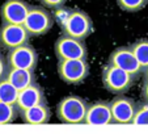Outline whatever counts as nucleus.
Wrapping results in <instances>:
<instances>
[{
    "label": "nucleus",
    "mask_w": 148,
    "mask_h": 134,
    "mask_svg": "<svg viewBox=\"0 0 148 134\" xmlns=\"http://www.w3.org/2000/svg\"><path fill=\"white\" fill-rule=\"evenodd\" d=\"M67 0H39V3L45 8H51V9H56L59 7H63L66 4Z\"/></svg>",
    "instance_id": "22"
},
{
    "label": "nucleus",
    "mask_w": 148,
    "mask_h": 134,
    "mask_svg": "<svg viewBox=\"0 0 148 134\" xmlns=\"http://www.w3.org/2000/svg\"><path fill=\"white\" fill-rule=\"evenodd\" d=\"M143 73H144V79H148V66L143 70Z\"/></svg>",
    "instance_id": "25"
},
{
    "label": "nucleus",
    "mask_w": 148,
    "mask_h": 134,
    "mask_svg": "<svg viewBox=\"0 0 148 134\" xmlns=\"http://www.w3.org/2000/svg\"><path fill=\"white\" fill-rule=\"evenodd\" d=\"M30 37H39L49 33L54 25V17L45 7H30L23 24Z\"/></svg>",
    "instance_id": "5"
},
{
    "label": "nucleus",
    "mask_w": 148,
    "mask_h": 134,
    "mask_svg": "<svg viewBox=\"0 0 148 134\" xmlns=\"http://www.w3.org/2000/svg\"><path fill=\"white\" fill-rule=\"evenodd\" d=\"M130 49L144 70L148 66V38H140L135 41L134 44L130 45Z\"/></svg>",
    "instance_id": "16"
},
{
    "label": "nucleus",
    "mask_w": 148,
    "mask_h": 134,
    "mask_svg": "<svg viewBox=\"0 0 148 134\" xmlns=\"http://www.w3.org/2000/svg\"><path fill=\"white\" fill-rule=\"evenodd\" d=\"M84 124H87V125H108V124H113L109 101L100 100L89 104Z\"/></svg>",
    "instance_id": "13"
},
{
    "label": "nucleus",
    "mask_w": 148,
    "mask_h": 134,
    "mask_svg": "<svg viewBox=\"0 0 148 134\" xmlns=\"http://www.w3.org/2000/svg\"><path fill=\"white\" fill-rule=\"evenodd\" d=\"M88 105L89 104L80 96H67L56 105V117L64 124H84Z\"/></svg>",
    "instance_id": "1"
},
{
    "label": "nucleus",
    "mask_w": 148,
    "mask_h": 134,
    "mask_svg": "<svg viewBox=\"0 0 148 134\" xmlns=\"http://www.w3.org/2000/svg\"><path fill=\"white\" fill-rule=\"evenodd\" d=\"M29 39L30 34L23 24H1L0 26V45L8 50L29 44Z\"/></svg>",
    "instance_id": "10"
},
{
    "label": "nucleus",
    "mask_w": 148,
    "mask_h": 134,
    "mask_svg": "<svg viewBox=\"0 0 148 134\" xmlns=\"http://www.w3.org/2000/svg\"><path fill=\"white\" fill-rule=\"evenodd\" d=\"M5 79L14 86L18 91L26 88L28 86H30L32 83L36 82V75H34V71L32 70H24V68H13V67H9L8 73L5 75Z\"/></svg>",
    "instance_id": "15"
},
{
    "label": "nucleus",
    "mask_w": 148,
    "mask_h": 134,
    "mask_svg": "<svg viewBox=\"0 0 148 134\" xmlns=\"http://www.w3.org/2000/svg\"><path fill=\"white\" fill-rule=\"evenodd\" d=\"M20 116L23 118V121L29 125H43L50 121L51 117V111L47 106L46 103L34 105L29 109L20 112Z\"/></svg>",
    "instance_id": "14"
},
{
    "label": "nucleus",
    "mask_w": 148,
    "mask_h": 134,
    "mask_svg": "<svg viewBox=\"0 0 148 134\" xmlns=\"http://www.w3.org/2000/svg\"><path fill=\"white\" fill-rule=\"evenodd\" d=\"M102 86L108 92L121 95L127 92L135 83V76L122 70L119 67L112 66L108 63L102 68Z\"/></svg>",
    "instance_id": "2"
},
{
    "label": "nucleus",
    "mask_w": 148,
    "mask_h": 134,
    "mask_svg": "<svg viewBox=\"0 0 148 134\" xmlns=\"http://www.w3.org/2000/svg\"><path fill=\"white\" fill-rule=\"evenodd\" d=\"M46 103V96L45 91L39 86L38 83H32L30 86H28L26 88L18 91V96L16 100V106L18 109V112L29 109L34 105Z\"/></svg>",
    "instance_id": "12"
},
{
    "label": "nucleus",
    "mask_w": 148,
    "mask_h": 134,
    "mask_svg": "<svg viewBox=\"0 0 148 134\" xmlns=\"http://www.w3.org/2000/svg\"><path fill=\"white\" fill-rule=\"evenodd\" d=\"M7 63L13 68H24V70L34 71L38 64V53L29 44L11 49L7 55Z\"/></svg>",
    "instance_id": "7"
},
{
    "label": "nucleus",
    "mask_w": 148,
    "mask_h": 134,
    "mask_svg": "<svg viewBox=\"0 0 148 134\" xmlns=\"http://www.w3.org/2000/svg\"><path fill=\"white\" fill-rule=\"evenodd\" d=\"M71 12H72V9L67 8V7H64V6L54 9V16H53L54 17V21H56L59 24V26H62L66 21H67L68 17H70Z\"/></svg>",
    "instance_id": "21"
},
{
    "label": "nucleus",
    "mask_w": 148,
    "mask_h": 134,
    "mask_svg": "<svg viewBox=\"0 0 148 134\" xmlns=\"http://www.w3.org/2000/svg\"><path fill=\"white\" fill-rule=\"evenodd\" d=\"M18 96V89L12 86L5 78L0 80V101L7 104H14Z\"/></svg>",
    "instance_id": "17"
},
{
    "label": "nucleus",
    "mask_w": 148,
    "mask_h": 134,
    "mask_svg": "<svg viewBox=\"0 0 148 134\" xmlns=\"http://www.w3.org/2000/svg\"><path fill=\"white\" fill-rule=\"evenodd\" d=\"M122 11L139 12L148 4V0H115Z\"/></svg>",
    "instance_id": "19"
},
{
    "label": "nucleus",
    "mask_w": 148,
    "mask_h": 134,
    "mask_svg": "<svg viewBox=\"0 0 148 134\" xmlns=\"http://www.w3.org/2000/svg\"><path fill=\"white\" fill-rule=\"evenodd\" d=\"M110 103V112H112L113 124H131L138 108V103L127 96H117Z\"/></svg>",
    "instance_id": "9"
},
{
    "label": "nucleus",
    "mask_w": 148,
    "mask_h": 134,
    "mask_svg": "<svg viewBox=\"0 0 148 134\" xmlns=\"http://www.w3.org/2000/svg\"><path fill=\"white\" fill-rule=\"evenodd\" d=\"M56 58L59 59H87L88 50L85 42L62 34L54 45Z\"/></svg>",
    "instance_id": "6"
},
{
    "label": "nucleus",
    "mask_w": 148,
    "mask_h": 134,
    "mask_svg": "<svg viewBox=\"0 0 148 134\" xmlns=\"http://www.w3.org/2000/svg\"><path fill=\"white\" fill-rule=\"evenodd\" d=\"M8 68H9V66H8V63H7V61L0 55V80L5 78L7 73H8Z\"/></svg>",
    "instance_id": "23"
},
{
    "label": "nucleus",
    "mask_w": 148,
    "mask_h": 134,
    "mask_svg": "<svg viewBox=\"0 0 148 134\" xmlns=\"http://www.w3.org/2000/svg\"><path fill=\"white\" fill-rule=\"evenodd\" d=\"M142 97L145 103H148V79H144V83L142 87Z\"/></svg>",
    "instance_id": "24"
},
{
    "label": "nucleus",
    "mask_w": 148,
    "mask_h": 134,
    "mask_svg": "<svg viewBox=\"0 0 148 134\" xmlns=\"http://www.w3.org/2000/svg\"><path fill=\"white\" fill-rule=\"evenodd\" d=\"M108 63L127 71L135 78H138L143 73V67L140 66L138 59L135 58L130 46H121V48H117L115 50H113L112 54L109 55Z\"/></svg>",
    "instance_id": "8"
},
{
    "label": "nucleus",
    "mask_w": 148,
    "mask_h": 134,
    "mask_svg": "<svg viewBox=\"0 0 148 134\" xmlns=\"http://www.w3.org/2000/svg\"><path fill=\"white\" fill-rule=\"evenodd\" d=\"M87 59H59L56 71L62 80L67 84H80L89 75Z\"/></svg>",
    "instance_id": "3"
},
{
    "label": "nucleus",
    "mask_w": 148,
    "mask_h": 134,
    "mask_svg": "<svg viewBox=\"0 0 148 134\" xmlns=\"http://www.w3.org/2000/svg\"><path fill=\"white\" fill-rule=\"evenodd\" d=\"M134 125H148V103H140L138 104L135 116L132 118Z\"/></svg>",
    "instance_id": "20"
},
{
    "label": "nucleus",
    "mask_w": 148,
    "mask_h": 134,
    "mask_svg": "<svg viewBox=\"0 0 148 134\" xmlns=\"http://www.w3.org/2000/svg\"><path fill=\"white\" fill-rule=\"evenodd\" d=\"M63 34L84 41L93 33V21L81 9H72L67 21L60 26Z\"/></svg>",
    "instance_id": "4"
},
{
    "label": "nucleus",
    "mask_w": 148,
    "mask_h": 134,
    "mask_svg": "<svg viewBox=\"0 0 148 134\" xmlns=\"http://www.w3.org/2000/svg\"><path fill=\"white\" fill-rule=\"evenodd\" d=\"M18 116V109L14 104H7L0 101V125L13 122Z\"/></svg>",
    "instance_id": "18"
},
{
    "label": "nucleus",
    "mask_w": 148,
    "mask_h": 134,
    "mask_svg": "<svg viewBox=\"0 0 148 134\" xmlns=\"http://www.w3.org/2000/svg\"><path fill=\"white\" fill-rule=\"evenodd\" d=\"M30 7L25 0H5L0 8L3 24H24Z\"/></svg>",
    "instance_id": "11"
}]
</instances>
